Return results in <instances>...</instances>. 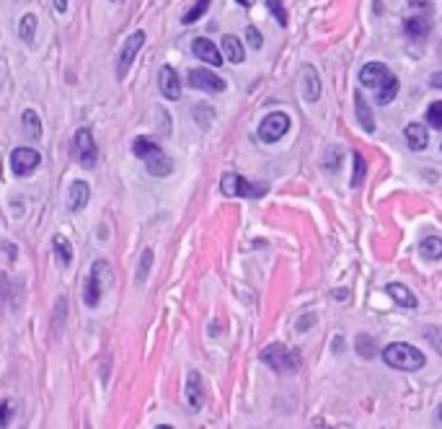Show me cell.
<instances>
[{"mask_svg":"<svg viewBox=\"0 0 442 429\" xmlns=\"http://www.w3.org/2000/svg\"><path fill=\"white\" fill-rule=\"evenodd\" d=\"M360 83L370 91H375V101L380 107H386L399 96V78L393 70H388V65L383 63H367L360 70Z\"/></svg>","mask_w":442,"mask_h":429,"instance_id":"6da1fadb","label":"cell"},{"mask_svg":"<svg viewBox=\"0 0 442 429\" xmlns=\"http://www.w3.org/2000/svg\"><path fill=\"white\" fill-rule=\"evenodd\" d=\"M383 362L393 367V370H401V373H417V370L424 367L427 360L417 346H411L406 342H396L383 349Z\"/></svg>","mask_w":442,"mask_h":429,"instance_id":"7a4b0ae2","label":"cell"},{"mask_svg":"<svg viewBox=\"0 0 442 429\" xmlns=\"http://www.w3.org/2000/svg\"><path fill=\"white\" fill-rule=\"evenodd\" d=\"M259 360L269 367V370H274L277 375H292V373L300 367V354L295 352V349H290V346H285V344H269V346H264Z\"/></svg>","mask_w":442,"mask_h":429,"instance_id":"3957f363","label":"cell"},{"mask_svg":"<svg viewBox=\"0 0 442 429\" xmlns=\"http://www.w3.org/2000/svg\"><path fill=\"white\" fill-rule=\"evenodd\" d=\"M111 277V267H109L107 261L101 258L96 261L91 272H88V279H86V287H83V302H86L88 308H96L98 302H101V295H104V282Z\"/></svg>","mask_w":442,"mask_h":429,"instance_id":"277c9868","label":"cell"},{"mask_svg":"<svg viewBox=\"0 0 442 429\" xmlns=\"http://www.w3.org/2000/svg\"><path fill=\"white\" fill-rule=\"evenodd\" d=\"M73 158L80 163V168H93L98 161V148L93 132L88 127H80L73 138Z\"/></svg>","mask_w":442,"mask_h":429,"instance_id":"5b68a950","label":"cell"},{"mask_svg":"<svg viewBox=\"0 0 442 429\" xmlns=\"http://www.w3.org/2000/svg\"><path fill=\"white\" fill-rule=\"evenodd\" d=\"M220 192L225 194V197H246V199H254V197H261V194L267 192V186H254V184H248L241 173L228 171L223 173V179H220Z\"/></svg>","mask_w":442,"mask_h":429,"instance_id":"8992f818","label":"cell"},{"mask_svg":"<svg viewBox=\"0 0 442 429\" xmlns=\"http://www.w3.org/2000/svg\"><path fill=\"white\" fill-rule=\"evenodd\" d=\"M285 132H290V117H287L285 111H272V114H267V117L261 119V124H259L261 142L272 145V142H277Z\"/></svg>","mask_w":442,"mask_h":429,"instance_id":"52a82bcc","label":"cell"},{"mask_svg":"<svg viewBox=\"0 0 442 429\" xmlns=\"http://www.w3.org/2000/svg\"><path fill=\"white\" fill-rule=\"evenodd\" d=\"M142 44H145V32H135L132 36H127V42L122 44V50H119V60H117V78L119 80H124V78H127L132 63H135V57H137V52L142 50Z\"/></svg>","mask_w":442,"mask_h":429,"instance_id":"ba28073f","label":"cell"},{"mask_svg":"<svg viewBox=\"0 0 442 429\" xmlns=\"http://www.w3.org/2000/svg\"><path fill=\"white\" fill-rule=\"evenodd\" d=\"M39 163H42V155L34 148H16L11 153V171L16 176H29L39 168Z\"/></svg>","mask_w":442,"mask_h":429,"instance_id":"9c48e42d","label":"cell"},{"mask_svg":"<svg viewBox=\"0 0 442 429\" xmlns=\"http://www.w3.org/2000/svg\"><path fill=\"white\" fill-rule=\"evenodd\" d=\"M189 83L197 88V91H205V94H223L228 88V83L220 76H215L212 70H205V67H195L189 73Z\"/></svg>","mask_w":442,"mask_h":429,"instance_id":"30bf717a","label":"cell"},{"mask_svg":"<svg viewBox=\"0 0 442 429\" xmlns=\"http://www.w3.org/2000/svg\"><path fill=\"white\" fill-rule=\"evenodd\" d=\"M142 163L148 166V173H151V176H158V179H166V176L173 171L171 158L161 151V145H155V148L142 158Z\"/></svg>","mask_w":442,"mask_h":429,"instance_id":"8fae6325","label":"cell"},{"mask_svg":"<svg viewBox=\"0 0 442 429\" xmlns=\"http://www.w3.org/2000/svg\"><path fill=\"white\" fill-rule=\"evenodd\" d=\"M158 88H161V94L168 101H176V98H181V80L176 76V70H173L171 65H163L161 73H158Z\"/></svg>","mask_w":442,"mask_h":429,"instance_id":"7c38bea8","label":"cell"},{"mask_svg":"<svg viewBox=\"0 0 442 429\" xmlns=\"http://www.w3.org/2000/svg\"><path fill=\"white\" fill-rule=\"evenodd\" d=\"M192 52H195V57L205 60L207 65H215V67L223 65V52H220V47H215L212 39H205V36L195 39L192 42Z\"/></svg>","mask_w":442,"mask_h":429,"instance_id":"4fadbf2b","label":"cell"},{"mask_svg":"<svg viewBox=\"0 0 442 429\" xmlns=\"http://www.w3.org/2000/svg\"><path fill=\"white\" fill-rule=\"evenodd\" d=\"M302 96L308 104H316L321 98V78L313 65H302Z\"/></svg>","mask_w":442,"mask_h":429,"instance_id":"5bb4252c","label":"cell"},{"mask_svg":"<svg viewBox=\"0 0 442 429\" xmlns=\"http://www.w3.org/2000/svg\"><path fill=\"white\" fill-rule=\"evenodd\" d=\"M88 199H91V189L86 182H73L67 189V210L70 214H78L80 210H86Z\"/></svg>","mask_w":442,"mask_h":429,"instance_id":"9a60e30c","label":"cell"},{"mask_svg":"<svg viewBox=\"0 0 442 429\" xmlns=\"http://www.w3.org/2000/svg\"><path fill=\"white\" fill-rule=\"evenodd\" d=\"M220 52H223V60H228V63H233V65H241L246 60V50H243L241 39L233 36V34H225V36H223Z\"/></svg>","mask_w":442,"mask_h":429,"instance_id":"2e32d148","label":"cell"},{"mask_svg":"<svg viewBox=\"0 0 442 429\" xmlns=\"http://www.w3.org/2000/svg\"><path fill=\"white\" fill-rule=\"evenodd\" d=\"M202 401H205L202 377H199V373H189V377H186V404H189V408L199 411V408H202Z\"/></svg>","mask_w":442,"mask_h":429,"instance_id":"e0dca14e","label":"cell"},{"mask_svg":"<svg viewBox=\"0 0 442 429\" xmlns=\"http://www.w3.org/2000/svg\"><path fill=\"white\" fill-rule=\"evenodd\" d=\"M404 138H406V142H409L411 151H424V148L430 145V132L421 127L419 122H411V124H406V129H404Z\"/></svg>","mask_w":442,"mask_h":429,"instance_id":"ac0fdd59","label":"cell"},{"mask_svg":"<svg viewBox=\"0 0 442 429\" xmlns=\"http://www.w3.org/2000/svg\"><path fill=\"white\" fill-rule=\"evenodd\" d=\"M430 29H432L430 16L421 19V13H417V16H411V19L404 21V32H406L409 39H424V36L430 34Z\"/></svg>","mask_w":442,"mask_h":429,"instance_id":"d6986e66","label":"cell"},{"mask_svg":"<svg viewBox=\"0 0 442 429\" xmlns=\"http://www.w3.org/2000/svg\"><path fill=\"white\" fill-rule=\"evenodd\" d=\"M393 302H399L401 308H417V298H414V292L406 287V285H399V282H390L388 287H386Z\"/></svg>","mask_w":442,"mask_h":429,"instance_id":"ffe728a7","label":"cell"},{"mask_svg":"<svg viewBox=\"0 0 442 429\" xmlns=\"http://www.w3.org/2000/svg\"><path fill=\"white\" fill-rule=\"evenodd\" d=\"M52 251L54 256H57V264L60 267H70L73 264V246H70V241H67L65 236H57L52 238Z\"/></svg>","mask_w":442,"mask_h":429,"instance_id":"44dd1931","label":"cell"},{"mask_svg":"<svg viewBox=\"0 0 442 429\" xmlns=\"http://www.w3.org/2000/svg\"><path fill=\"white\" fill-rule=\"evenodd\" d=\"M355 109H357V119H360L362 129H365V132H375V122H373V114H370V107H367L362 91H357L355 94Z\"/></svg>","mask_w":442,"mask_h":429,"instance_id":"7402d4cb","label":"cell"},{"mask_svg":"<svg viewBox=\"0 0 442 429\" xmlns=\"http://www.w3.org/2000/svg\"><path fill=\"white\" fill-rule=\"evenodd\" d=\"M419 254L424 258H430V261H440L442 258V241L437 236L424 238V241L419 243Z\"/></svg>","mask_w":442,"mask_h":429,"instance_id":"603a6c76","label":"cell"},{"mask_svg":"<svg viewBox=\"0 0 442 429\" xmlns=\"http://www.w3.org/2000/svg\"><path fill=\"white\" fill-rule=\"evenodd\" d=\"M21 124H23V132L32 135L34 140L42 138V122H39V114H36L34 109H26V111H23Z\"/></svg>","mask_w":442,"mask_h":429,"instance_id":"cb8c5ba5","label":"cell"},{"mask_svg":"<svg viewBox=\"0 0 442 429\" xmlns=\"http://www.w3.org/2000/svg\"><path fill=\"white\" fill-rule=\"evenodd\" d=\"M34 34H36V16H34V13H23L21 23H19V36H21V42L32 44Z\"/></svg>","mask_w":442,"mask_h":429,"instance_id":"d4e9b609","label":"cell"},{"mask_svg":"<svg viewBox=\"0 0 442 429\" xmlns=\"http://www.w3.org/2000/svg\"><path fill=\"white\" fill-rule=\"evenodd\" d=\"M207 11H210V0H197L195 6H192V8H189V11L181 16V23H186V26H189V23L199 21V19H202Z\"/></svg>","mask_w":442,"mask_h":429,"instance_id":"484cf974","label":"cell"},{"mask_svg":"<svg viewBox=\"0 0 442 429\" xmlns=\"http://www.w3.org/2000/svg\"><path fill=\"white\" fill-rule=\"evenodd\" d=\"M357 352L362 354L365 360H373V357L377 354L375 339H370V336H365V333H362V336H357Z\"/></svg>","mask_w":442,"mask_h":429,"instance_id":"4316f807","label":"cell"},{"mask_svg":"<svg viewBox=\"0 0 442 429\" xmlns=\"http://www.w3.org/2000/svg\"><path fill=\"white\" fill-rule=\"evenodd\" d=\"M151 267H153V248H145L140 258V267H137V282H140V285H145Z\"/></svg>","mask_w":442,"mask_h":429,"instance_id":"83f0119b","label":"cell"},{"mask_svg":"<svg viewBox=\"0 0 442 429\" xmlns=\"http://www.w3.org/2000/svg\"><path fill=\"white\" fill-rule=\"evenodd\" d=\"M269 13L280 21V26H287V13H285V0H267Z\"/></svg>","mask_w":442,"mask_h":429,"instance_id":"f1b7e54d","label":"cell"},{"mask_svg":"<svg viewBox=\"0 0 442 429\" xmlns=\"http://www.w3.org/2000/svg\"><path fill=\"white\" fill-rule=\"evenodd\" d=\"M427 119L434 129H442V101H432L427 109Z\"/></svg>","mask_w":442,"mask_h":429,"instance_id":"f546056e","label":"cell"},{"mask_svg":"<svg viewBox=\"0 0 442 429\" xmlns=\"http://www.w3.org/2000/svg\"><path fill=\"white\" fill-rule=\"evenodd\" d=\"M13 411H16V406H13V401H0V427H8L13 419Z\"/></svg>","mask_w":442,"mask_h":429,"instance_id":"4dcf8cb0","label":"cell"},{"mask_svg":"<svg viewBox=\"0 0 442 429\" xmlns=\"http://www.w3.org/2000/svg\"><path fill=\"white\" fill-rule=\"evenodd\" d=\"M365 158L360 155V153H355V176H352V186H360L362 184V179H365Z\"/></svg>","mask_w":442,"mask_h":429,"instance_id":"1f68e13d","label":"cell"},{"mask_svg":"<svg viewBox=\"0 0 442 429\" xmlns=\"http://www.w3.org/2000/svg\"><path fill=\"white\" fill-rule=\"evenodd\" d=\"M246 39H248V47H251V50H261V44H264V36H261V32L256 26H248Z\"/></svg>","mask_w":442,"mask_h":429,"instance_id":"d6a6232c","label":"cell"},{"mask_svg":"<svg viewBox=\"0 0 442 429\" xmlns=\"http://www.w3.org/2000/svg\"><path fill=\"white\" fill-rule=\"evenodd\" d=\"M409 6L417 13H424V16H432V3L430 0H409Z\"/></svg>","mask_w":442,"mask_h":429,"instance_id":"836d02e7","label":"cell"},{"mask_svg":"<svg viewBox=\"0 0 442 429\" xmlns=\"http://www.w3.org/2000/svg\"><path fill=\"white\" fill-rule=\"evenodd\" d=\"M336 163H342V153L336 151V148H329V158L324 161V166L329 168V171H334Z\"/></svg>","mask_w":442,"mask_h":429,"instance_id":"e575fe53","label":"cell"},{"mask_svg":"<svg viewBox=\"0 0 442 429\" xmlns=\"http://www.w3.org/2000/svg\"><path fill=\"white\" fill-rule=\"evenodd\" d=\"M331 295H334V300L346 302V298H349V290H334V292H331Z\"/></svg>","mask_w":442,"mask_h":429,"instance_id":"d590c367","label":"cell"},{"mask_svg":"<svg viewBox=\"0 0 442 429\" xmlns=\"http://www.w3.org/2000/svg\"><path fill=\"white\" fill-rule=\"evenodd\" d=\"M54 8H57V13H65L67 11V0H54Z\"/></svg>","mask_w":442,"mask_h":429,"instance_id":"8d00e7d4","label":"cell"},{"mask_svg":"<svg viewBox=\"0 0 442 429\" xmlns=\"http://www.w3.org/2000/svg\"><path fill=\"white\" fill-rule=\"evenodd\" d=\"M432 86H434V88L442 86V76H440V73H434V76H432Z\"/></svg>","mask_w":442,"mask_h":429,"instance_id":"74e56055","label":"cell"},{"mask_svg":"<svg viewBox=\"0 0 442 429\" xmlns=\"http://www.w3.org/2000/svg\"><path fill=\"white\" fill-rule=\"evenodd\" d=\"M311 323H313V321H311V316H305V321H302L300 326H298V329H308V326H311Z\"/></svg>","mask_w":442,"mask_h":429,"instance_id":"f35d334b","label":"cell"},{"mask_svg":"<svg viewBox=\"0 0 442 429\" xmlns=\"http://www.w3.org/2000/svg\"><path fill=\"white\" fill-rule=\"evenodd\" d=\"M236 3H241L243 8H248V6H251V0H236Z\"/></svg>","mask_w":442,"mask_h":429,"instance_id":"ab89813d","label":"cell"},{"mask_svg":"<svg viewBox=\"0 0 442 429\" xmlns=\"http://www.w3.org/2000/svg\"><path fill=\"white\" fill-rule=\"evenodd\" d=\"M114 3H122V0H114Z\"/></svg>","mask_w":442,"mask_h":429,"instance_id":"60d3db41","label":"cell"}]
</instances>
